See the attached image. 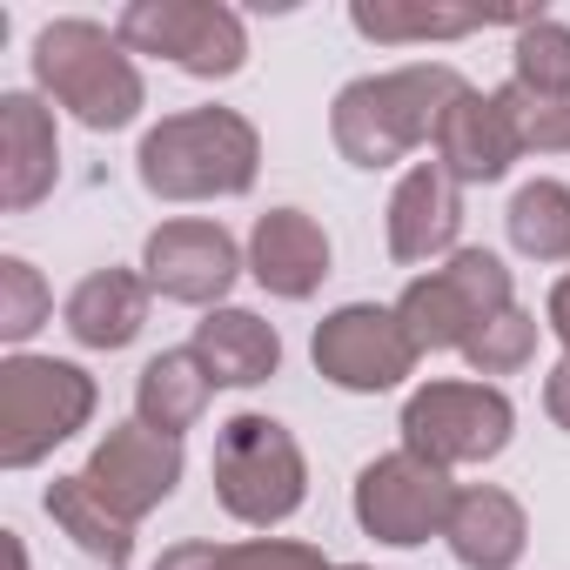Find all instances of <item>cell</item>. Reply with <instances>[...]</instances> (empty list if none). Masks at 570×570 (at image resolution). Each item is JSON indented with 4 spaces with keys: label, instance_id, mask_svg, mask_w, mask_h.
I'll return each instance as SVG.
<instances>
[{
    "label": "cell",
    "instance_id": "1",
    "mask_svg": "<svg viewBox=\"0 0 570 570\" xmlns=\"http://www.w3.org/2000/svg\"><path fill=\"white\" fill-rule=\"evenodd\" d=\"M463 88L470 81L443 61H410V68H390V75H363L336 95L330 135H336L350 168H396L403 155L436 141V128H443V115Z\"/></svg>",
    "mask_w": 570,
    "mask_h": 570
},
{
    "label": "cell",
    "instance_id": "2",
    "mask_svg": "<svg viewBox=\"0 0 570 570\" xmlns=\"http://www.w3.org/2000/svg\"><path fill=\"white\" fill-rule=\"evenodd\" d=\"M262 168V135L235 108H188L141 135L135 175L155 202H228L248 195Z\"/></svg>",
    "mask_w": 570,
    "mask_h": 570
},
{
    "label": "cell",
    "instance_id": "3",
    "mask_svg": "<svg viewBox=\"0 0 570 570\" xmlns=\"http://www.w3.org/2000/svg\"><path fill=\"white\" fill-rule=\"evenodd\" d=\"M35 81H41L48 101H61L95 135L128 128L141 115V101H148L135 55L101 21H48L35 35Z\"/></svg>",
    "mask_w": 570,
    "mask_h": 570
},
{
    "label": "cell",
    "instance_id": "4",
    "mask_svg": "<svg viewBox=\"0 0 570 570\" xmlns=\"http://www.w3.org/2000/svg\"><path fill=\"white\" fill-rule=\"evenodd\" d=\"M208 476H215V497L235 523L248 530H275L289 523L309 497V463H303V443L282 430L275 416L262 410H242L222 423L215 436V456H208Z\"/></svg>",
    "mask_w": 570,
    "mask_h": 570
},
{
    "label": "cell",
    "instance_id": "5",
    "mask_svg": "<svg viewBox=\"0 0 570 570\" xmlns=\"http://www.w3.org/2000/svg\"><path fill=\"white\" fill-rule=\"evenodd\" d=\"M95 376L61 356H8L0 363V470H35L55 443L88 430Z\"/></svg>",
    "mask_w": 570,
    "mask_h": 570
},
{
    "label": "cell",
    "instance_id": "6",
    "mask_svg": "<svg viewBox=\"0 0 570 570\" xmlns=\"http://www.w3.org/2000/svg\"><path fill=\"white\" fill-rule=\"evenodd\" d=\"M510 303H517L510 296V268L490 248H456L443 268L416 275L410 289L396 296V323L410 330L416 356H436V350H463Z\"/></svg>",
    "mask_w": 570,
    "mask_h": 570
},
{
    "label": "cell",
    "instance_id": "7",
    "mask_svg": "<svg viewBox=\"0 0 570 570\" xmlns=\"http://www.w3.org/2000/svg\"><path fill=\"white\" fill-rule=\"evenodd\" d=\"M128 55H161L195 81H228L248 61V28L222 0H135L115 21Z\"/></svg>",
    "mask_w": 570,
    "mask_h": 570
},
{
    "label": "cell",
    "instance_id": "8",
    "mask_svg": "<svg viewBox=\"0 0 570 570\" xmlns=\"http://www.w3.org/2000/svg\"><path fill=\"white\" fill-rule=\"evenodd\" d=\"M517 430V410L497 383H423L403 403V450L430 456L436 470L490 463Z\"/></svg>",
    "mask_w": 570,
    "mask_h": 570
},
{
    "label": "cell",
    "instance_id": "9",
    "mask_svg": "<svg viewBox=\"0 0 570 570\" xmlns=\"http://www.w3.org/2000/svg\"><path fill=\"white\" fill-rule=\"evenodd\" d=\"M450 510H456L450 470H436L416 450H390V456L363 463V476H356V523L390 550H416V543L443 537Z\"/></svg>",
    "mask_w": 570,
    "mask_h": 570
},
{
    "label": "cell",
    "instance_id": "10",
    "mask_svg": "<svg viewBox=\"0 0 570 570\" xmlns=\"http://www.w3.org/2000/svg\"><path fill=\"white\" fill-rule=\"evenodd\" d=\"M309 356H316V370H323L336 390H356V396L396 390V383L416 370L410 330L396 323V309H376V303H343L336 316H323Z\"/></svg>",
    "mask_w": 570,
    "mask_h": 570
},
{
    "label": "cell",
    "instance_id": "11",
    "mask_svg": "<svg viewBox=\"0 0 570 570\" xmlns=\"http://www.w3.org/2000/svg\"><path fill=\"white\" fill-rule=\"evenodd\" d=\"M141 275L161 303H188V309H222V296L242 275V248L222 222H161L141 242Z\"/></svg>",
    "mask_w": 570,
    "mask_h": 570
},
{
    "label": "cell",
    "instance_id": "12",
    "mask_svg": "<svg viewBox=\"0 0 570 570\" xmlns=\"http://www.w3.org/2000/svg\"><path fill=\"white\" fill-rule=\"evenodd\" d=\"M128 523H141L148 510H161L168 497H175V483H181V436H161V430H148V423H115L101 443H95V456H88V470H81Z\"/></svg>",
    "mask_w": 570,
    "mask_h": 570
},
{
    "label": "cell",
    "instance_id": "13",
    "mask_svg": "<svg viewBox=\"0 0 570 570\" xmlns=\"http://www.w3.org/2000/svg\"><path fill=\"white\" fill-rule=\"evenodd\" d=\"M510 161H523V141H517V121L503 108V95H483V88H463L436 128V168L470 188V181H503Z\"/></svg>",
    "mask_w": 570,
    "mask_h": 570
},
{
    "label": "cell",
    "instance_id": "14",
    "mask_svg": "<svg viewBox=\"0 0 570 570\" xmlns=\"http://www.w3.org/2000/svg\"><path fill=\"white\" fill-rule=\"evenodd\" d=\"M248 275L282 303H309L330 275V235L303 208H268L248 235Z\"/></svg>",
    "mask_w": 570,
    "mask_h": 570
},
{
    "label": "cell",
    "instance_id": "15",
    "mask_svg": "<svg viewBox=\"0 0 570 570\" xmlns=\"http://www.w3.org/2000/svg\"><path fill=\"white\" fill-rule=\"evenodd\" d=\"M456 235H463V188L436 161H416L390 195V255L436 262V255H456Z\"/></svg>",
    "mask_w": 570,
    "mask_h": 570
},
{
    "label": "cell",
    "instance_id": "16",
    "mask_svg": "<svg viewBox=\"0 0 570 570\" xmlns=\"http://www.w3.org/2000/svg\"><path fill=\"white\" fill-rule=\"evenodd\" d=\"M61 175V135L55 115L35 95H0V208L28 215Z\"/></svg>",
    "mask_w": 570,
    "mask_h": 570
},
{
    "label": "cell",
    "instance_id": "17",
    "mask_svg": "<svg viewBox=\"0 0 570 570\" xmlns=\"http://www.w3.org/2000/svg\"><path fill=\"white\" fill-rule=\"evenodd\" d=\"M443 543H450V557L463 570H517V557L530 543V517H523V503L510 490L476 483V490H456Z\"/></svg>",
    "mask_w": 570,
    "mask_h": 570
},
{
    "label": "cell",
    "instance_id": "18",
    "mask_svg": "<svg viewBox=\"0 0 570 570\" xmlns=\"http://www.w3.org/2000/svg\"><path fill=\"white\" fill-rule=\"evenodd\" d=\"M188 350L202 356V370L215 376V390H255V383H268L282 370V336L255 309H208L195 323Z\"/></svg>",
    "mask_w": 570,
    "mask_h": 570
},
{
    "label": "cell",
    "instance_id": "19",
    "mask_svg": "<svg viewBox=\"0 0 570 570\" xmlns=\"http://www.w3.org/2000/svg\"><path fill=\"white\" fill-rule=\"evenodd\" d=\"M148 275L135 268H95L68 296V336L81 350H128L148 330Z\"/></svg>",
    "mask_w": 570,
    "mask_h": 570
},
{
    "label": "cell",
    "instance_id": "20",
    "mask_svg": "<svg viewBox=\"0 0 570 570\" xmlns=\"http://www.w3.org/2000/svg\"><path fill=\"white\" fill-rule=\"evenodd\" d=\"M490 21H530V14H490V8H443V0H356L350 8V28L363 41H383V48H403V41H463Z\"/></svg>",
    "mask_w": 570,
    "mask_h": 570
},
{
    "label": "cell",
    "instance_id": "21",
    "mask_svg": "<svg viewBox=\"0 0 570 570\" xmlns=\"http://www.w3.org/2000/svg\"><path fill=\"white\" fill-rule=\"evenodd\" d=\"M208 396H215V376L202 370V356L195 350H161L135 383V423H148L161 436H181V430L202 423Z\"/></svg>",
    "mask_w": 570,
    "mask_h": 570
},
{
    "label": "cell",
    "instance_id": "22",
    "mask_svg": "<svg viewBox=\"0 0 570 570\" xmlns=\"http://www.w3.org/2000/svg\"><path fill=\"white\" fill-rule=\"evenodd\" d=\"M41 510H48L95 563H108V570H121V563L135 557V523H128L88 476H55V483L41 490Z\"/></svg>",
    "mask_w": 570,
    "mask_h": 570
},
{
    "label": "cell",
    "instance_id": "23",
    "mask_svg": "<svg viewBox=\"0 0 570 570\" xmlns=\"http://www.w3.org/2000/svg\"><path fill=\"white\" fill-rule=\"evenodd\" d=\"M155 570H343L316 543L296 537H248V543H175L155 557Z\"/></svg>",
    "mask_w": 570,
    "mask_h": 570
},
{
    "label": "cell",
    "instance_id": "24",
    "mask_svg": "<svg viewBox=\"0 0 570 570\" xmlns=\"http://www.w3.org/2000/svg\"><path fill=\"white\" fill-rule=\"evenodd\" d=\"M503 222H510L517 255H530V262H570V188L563 181H550V175L523 181L510 195Z\"/></svg>",
    "mask_w": 570,
    "mask_h": 570
},
{
    "label": "cell",
    "instance_id": "25",
    "mask_svg": "<svg viewBox=\"0 0 570 570\" xmlns=\"http://www.w3.org/2000/svg\"><path fill=\"white\" fill-rule=\"evenodd\" d=\"M523 95H543V101H570V28L550 21V14H530L517 28V75H510Z\"/></svg>",
    "mask_w": 570,
    "mask_h": 570
},
{
    "label": "cell",
    "instance_id": "26",
    "mask_svg": "<svg viewBox=\"0 0 570 570\" xmlns=\"http://www.w3.org/2000/svg\"><path fill=\"white\" fill-rule=\"evenodd\" d=\"M537 356V316L530 309H503V316H490L470 343H463V363L476 370V376H517L523 363Z\"/></svg>",
    "mask_w": 570,
    "mask_h": 570
},
{
    "label": "cell",
    "instance_id": "27",
    "mask_svg": "<svg viewBox=\"0 0 570 570\" xmlns=\"http://www.w3.org/2000/svg\"><path fill=\"white\" fill-rule=\"evenodd\" d=\"M48 309H55V296H48L41 268L21 262V255L0 262V336H8V343H28V336L48 323Z\"/></svg>",
    "mask_w": 570,
    "mask_h": 570
},
{
    "label": "cell",
    "instance_id": "28",
    "mask_svg": "<svg viewBox=\"0 0 570 570\" xmlns=\"http://www.w3.org/2000/svg\"><path fill=\"white\" fill-rule=\"evenodd\" d=\"M497 95H503V108H510V121H517L523 155H563V148H570V101L523 95L517 81H510V88H497Z\"/></svg>",
    "mask_w": 570,
    "mask_h": 570
},
{
    "label": "cell",
    "instance_id": "29",
    "mask_svg": "<svg viewBox=\"0 0 570 570\" xmlns=\"http://www.w3.org/2000/svg\"><path fill=\"white\" fill-rule=\"evenodd\" d=\"M543 410H550L557 430H570V356L550 370V383H543Z\"/></svg>",
    "mask_w": 570,
    "mask_h": 570
},
{
    "label": "cell",
    "instance_id": "30",
    "mask_svg": "<svg viewBox=\"0 0 570 570\" xmlns=\"http://www.w3.org/2000/svg\"><path fill=\"white\" fill-rule=\"evenodd\" d=\"M550 330H557V343L570 356V275H557V289H550Z\"/></svg>",
    "mask_w": 570,
    "mask_h": 570
},
{
    "label": "cell",
    "instance_id": "31",
    "mask_svg": "<svg viewBox=\"0 0 570 570\" xmlns=\"http://www.w3.org/2000/svg\"><path fill=\"white\" fill-rule=\"evenodd\" d=\"M8 557H14V570H28V550H21V537L8 530Z\"/></svg>",
    "mask_w": 570,
    "mask_h": 570
},
{
    "label": "cell",
    "instance_id": "32",
    "mask_svg": "<svg viewBox=\"0 0 570 570\" xmlns=\"http://www.w3.org/2000/svg\"><path fill=\"white\" fill-rule=\"evenodd\" d=\"M343 570H370V563H343Z\"/></svg>",
    "mask_w": 570,
    "mask_h": 570
}]
</instances>
